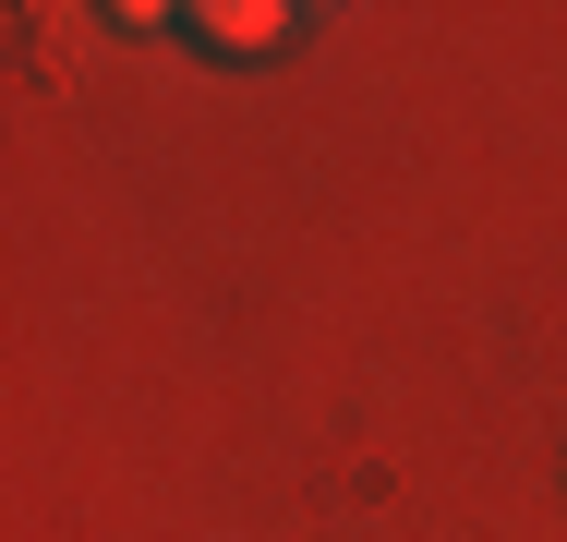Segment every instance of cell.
<instances>
[{"mask_svg":"<svg viewBox=\"0 0 567 542\" xmlns=\"http://www.w3.org/2000/svg\"><path fill=\"white\" fill-rule=\"evenodd\" d=\"M169 24H182V37H206V49H229V61H241V49H278V24H290V12H241V0H206V12H169Z\"/></svg>","mask_w":567,"mask_h":542,"instance_id":"cell-1","label":"cell"}]
</instances>
